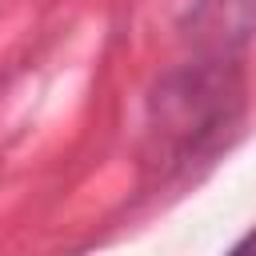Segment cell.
Returning <instances> with one entry per match:
<instances>
[{"label":"cell","instance_id":"2","mask_svg":"<svg viewBox=\"0 0 256 256\" xmlns=\"http://www.w3.org/2000/svg\"><path fill=\"white\" fill-rule=\"evenodd\" d=\"M196 36L212 40L216 48H228L236 40H244L256 24V0H204L192 16Z\"/></svg>","mask_w":256,"mask_h":256},{"label":"cell","instance_id":"1","mask_svg":"<svg viewBox=\"0 0 256 256\" xmlns=\"http://www.w3.org/2000/svg\"><path fill=\"white\" fill-rule=\"evenodd\" d=\"M240 84L220 64H188L152 96V140L168 160H192L236 120Z\"/></svg>","mask_w":256,"mask_h":256}]
</instances>
